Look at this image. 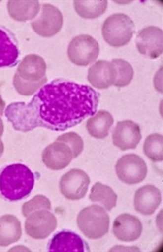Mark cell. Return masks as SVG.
Here are the masks:
<instances>
[{
	"instance_id": "10",
	"label": "cell",
	"mask_w": 163,
	"mask_h": 252,
	"mask_svg": "<svg viewBox=\"0 0 163 252\" xmlns=\"http://www.w3.org/2000/svg\"><path fill=\"white\" fill-rule=\"evenodd\" d=\"M136 47L144 57L157 59L163 53V31L158 27H145L138 32Z\"/></svg>"
},
{
	"instance_id": "1",
	"label": "cell",
	"mask_w": 163,
	"mask_h": 252,
	"mask_svg": "<svg viewBox=\"0 0 163 252\" xmlns=\"http://www.w3.org/2000/svg\"><path fill=\"white\" fill-rule=\"evenodd\" d=\"M100 94L90 85L66 79L44 84L29 103H12L5 116L15 130L27 132L37 127L65 131L97 113Z\"/></svg>"
},
{
	"instance_id": "5",
	"label": "cell",
	"mask_w": 163,
	"mask_h": 252,
	"mask_svg": "<svg viewBox=\"0 0 163 252\" xmlns=\"http://www.w3.org/2000/svg\"><path fill=\"white\" fill-rule=\"evenodd\" d=\"M99 43L90 35H78L72 39L67 47V57L77 66H89L99 56Z\"/></svg>"
},
{
	"instance_id": "15",
	"label": "cell",
	"mask_w": 163,
	"mask_h": 252,
	"mask_svg": "<svg viewBox=\"0 0 163 252\" xmlns=\"http://www.w3.org/2000/svg\"><path fill=\"white\" fill-rule=\"evenodd\" d=\"M162 202V194L159 189L151 184L138 189L134 196V208L143 216L154 214Z\"/></svg>"
},
{
	"instance_id": "16",
	"label": "cell",
	"mask_w": 163,
	"mask_h": 252,
	"mask_svg": "<svg viewBox=\"0 0 163 252\" xmlns=\"http://www.w3.org/2000/svg\"><path fill=\"white\" fill-rule=\"evenodd\" d=\"M49 251H90L89 244L72 230H61L50 240Z\"/></svg>"
},
{
	"instance_id": "27",
	"label": "cell",
	"mask_w": 163,
	"mask_h": 252,
	"mask_svg": "<svg viewBox=\"0 0 163 252\" xmlns=\"http://www.w3.org/2000/svg\"><path fill=\"white\" fill-rule=\"evenodd\" d=\"M40 209H52V204L50 200L44 195H36L32 200L26 202L22 205L21 212L23 217H29L32 212Z\"/></svg>"
},
{
	"instance_id": "2",
	"label": "cell",
	"mask_w": 163,
	"mask_h": 252,
	"mask_svg": "<svg viewBox=\"0 0 163 252\" xmlns=\"http://www.w3.org/2000/svg\"><path fill=\"white\" fill-rule=\"evenodd\" d=\"M35 175L27 165L15 163L0 169V198L17 202L32 192Z\"/></svg>"
},
{
	"instance_id": "4",
	"label": "cell",
	"mask_w": 163,
	"mask_h": 252,
	"mask_svg": "<svg viewBox=\"0 0 163 252\" xmlns=\"http://www.w3.org/2000/svg\"><path fill=\"white\" fill-rule=\"evenodd\" d=\"M135 34V23L128 15L118 13L111 15L103 22L102 36L104 41L113 47L127 45Z\"/></svg>"
},
{
	"instance_id": "24",
	"label": "cell",
	"mask_w": 163,
	"mask_h": 252,
	"mask_svg": "<svg viewBox=\"0 0 163 252\" xmlns=\"http://www.w3.org/2000/svg\"><path fill=\"white\" fill-rule=\"evenodd\" d=\"M145 156L153 162L163 160V137L160 133H152L147 136L143 144Z\"/></svg>"
},
{
	"instance_id": "25",
	"label": "cell",
	"mask_w": 163,
	"mask_h": 252,
	"mask_svg": "<svg viewBox=\"0 0 163 252\" xmlns=\"http://www.w3.org/2000/svg\"><path fill=\"white\" fill-rule=\"evenodd\" d=\"M116 68V88H124L129 85L134 78V68L130 63L123 59H113L111 61Z\"/></svg>"
},
{
	"instance_id": "8",
	"label": "cell",
	"mask_w": 163,
	"mask_h": 252,
	"mask_svg": "<svg viewBox=\"0 0 163 252\" xmlns=\"http://www.w3.org/2000/svg\"><path fill=\"white\" fill-rule=\"evenodd\" d=\"M64 26V15L55 5L44 3L41 6V13L31 22V27L37 35L41 37H53L58 34Z\"/></svg>"
},
{
	"instance_id": "28",
	"label": "cell",
	"mask_w": 163,
	"mask_h": 252,
	"mask_svg": "<svg viewBox=\"0 0 163 252\" xmlns=\"http://www.w3.org/2000/svg\"><path fill=\"white\" fill-rule=\"evenodd\" d=\"M56 141L62 142V143L66 144L69 148H71L74 158L80 156V154L83 152L84 143H83L82 138L78 135V133L73 132V131L67 132V133H65V135H61L60 137H58Z\"/></svg>"
},
{
	"instance_id": "19",
	"label": "cell",
	"mask_w": 163,
	"mask_h": 252,
	"mask_svg": "<svg viewBox=\"0 0 163 252\" xmlns=\"http://www.w3.org/2000/svg\"><path fill=\"white\" fill-rule=\"evenodd\" d=\"M113 124L114 118L112 114L107 110H99L89 118L87 121V129L93 138L104 139L110 133Z\"/></svg>"
},
{
	"instance_id": "17",
	"label": "cell",
	"mask_w": 163,
	"mask_h": 252,
	"mask_svg": "<svg viewBox=\"0 0 163 252\" xmlns=\"http://www.w3.org/2000/svg\"><path fill=\"white\" fill-rule=\"evenodd\" d=\"M88 80L93 88L105 90L116 81V68L107 60H98L89 68Z\"/></svg>"
},
{
	"instance_id": "7",
	"label": "cell",
	"mask_w": 163,
	"mask_h": 252,
	"mask_svg": "<svg viewBox=\"0 0 163 252\" xmlns=\"http://www.w3.org/2000/svg\"><path fill=\"white\" fill-rule=\"evenodd\" d=\"M91 183L88 173L81 169H71L65 173L59 181L61 194L69 201L83 199Z\"/></svg>"
},
{
	"instance_id": "21",
	"label": "cell",
	"mask_w": 163,
	"mask_h": 252,
	"mask_svg": "<svg viewBox=\"0 0 163 252\" xmlns=\"http://www.w3.org/2000/svg\"><path fill=\"white\" fill-rule=\"evenodd\" d=\"M6 6L10 17L20 22L34 19L41 9L39 1H7Z\"/></svg>"
},
{
	"instance_id": "12",
	"label": "cell",
	"mask_w": 163,
	"mask_h": 252,
	"mask_svg": "<svg viewBox=\"0 0 163 252\" xmlns=\"http://www.w3.org/2000/svg\"><path fill=\"white\" fill-rule=\"evenodd\" d=\"M74 159L72 149L62 142L55 141L44 148L42 162L52 170H61L67 167Z\"/></svg>"
},
{
	"instance_id": "18",
	"label": "cell",
	"mask_w": 163,
	"mask_h": 252,
	"mask_svg": "<svg viewBox=\"0 0 163 252\" xmlns=\"http://www.w3.org/2000/svg\"><path fill=\"white\" fill-rule=\"evenodd\" d=\"M16 74L25 81L38 82L46 77V63L39 55H27L19 63Z\"/></svg>"
},
{
	"instance_id": "11",
	"label": "cell",
	"mask_w": 163,
	"mask_h": 252,
	"mask_svg": "<svg viewBox=\"0 0 163 252\" xmlns=\"http://www.w3.org/2000/svg\"><path fill=\"white\" fill-rule=\"evenodd\" d=\"M113 143L121 151L134 149L141 141L140 126L131 120L120 121L113 130Z\"/></svg>"
},
{
	"instance_id": "23",
	"label": "cell",
	"mask_w": 163,
	"mask_h": 252,
	"mask_svg": "<svg viewBox=\"0 0 163 252\" xmlns=\"http://www.w3.org/2000/svg\"><path fill=\"white\" fill-rule=\"evenodd\" d=\"M108 2L102 1H74L76 13L84 19H95L103 15L107 9Z\"/></svg>"
},
{
	"instance_id": "3",
	"label": "cell",
	"mask_w": 163,
	"mask_h": 252,
	"mask_svg": "<svg viewBox=\"0 0 163 252\" xmlns=\"http://www.w3.org/2000/svg\"><path fill=\"white\" fill-rule=\"evenodd\" d=\"M77 226L91 240L101 239L110 231V216L99 205L83 208L77 217Z\"/></svg>"
},
{
	"instance_id": "22",
	"label": "cell",
	"mask_w": 163,
	"mask_h": 252,
	"mask_svg": "<svg viewBox=\"0 0 163 252\" xmlns=\"http://www.w3.org/2000/svg\"><path fill=\"white\" fill-rule=\"evenodd\" d=\"M117 193L105 184L100 182L93 185L90 193V201L93 203L101 204L106 211H111L117 205Z\"/></svg>"
},
{
	"instance_id": "30",
	"label": "cell",
	"mask_w": 163,
	"mask_h": 252,
	"mask_svg": "<svg viewBox=\"0 0 163 252\" xmlns=\"http://www.w3.org/2000/svg\"><path fill=\"white\" fill-rule=\"evenodd\" d=\"M3 153H4V145H3V142L1 140V137H0V158L2 157Z\"/></svg>"
},
{
	"instance_id": "9",
	"label": "cell",
	"mask_w": 163,
	"mask_h": 252,
	"mask_svg": "<svg viewBox=\"0 0 163 252\" xmlns=\"http://www.w3.org/2000/svg\"><path fill=\"white\" fill-rule=\"evenodd\" d=\"M57 228V219L48 209L34 211L27 217L25 230L30 238L35 240L46 239Z\"/></svg>"
},
{
	"instance_id": "13",
	"label": "cell",
	"mask_w": 163,
	"mask_h": 252,
	"mask_svg": "<svg viewBox=\"0 0 163 252\" xmlns=\"http://www.w3.org/2000/svg\"><path fill=\"white\" fill-rule=\"evenodd\" d=\"M113 233L119 241L134 242L140 238L142 233V223L133 215L122 214L114 220Z\"/></svg>"
},
{
	"instance_id": "6",
	"label": "cell",
	"mask_w": 163,
	"mask_h": 252,
	"mask_svg": "<svg viewBox=\"0 0 163 252\" xmlns=\"http://www.w3.org/2000/svg\"><path fill=\"white\" fill-rule=\"evenodd\" d=\"M115 170L121 182L128 185H135L142 182L147 175L146 163L141 157L135 154L121 157L116 163Z\"/></svg>"
},
{
	"instance_id": "14",
	"label": "cell",
	"mask_w": 163,
	"mask_h": 252,
	"mask_svg": "<svg viewBox=\"0 0 163 252\" xmlns=\"http://www.w3.org/2000/svg\"><path fill=\"white\" fill-rule=\"evenodd\" d=\"M20 55L19 44L13 32L0 26V68L17 64Z\"/></svg>"
},
{
	"instance_id": "26",
	"label": "cell",
	"mask_w": 163,
	"mask_h": 252,
	"mask_svg": "<svg viewBox=\"0 0 163 252\" xmlns=\"http://www.w3.org/2000/svg\"><path fill=\"white\" fill-rule=\"evenodd\" d=\"M46 82H48V78L46 77L38 82H28L22 80L16 73H15V76L13 78L14 89L21 96H33L44 84H46Z\"/></svg>"
},
{
	"instance_id": "31",
	"label": "cell",
	"mask_w": 163,
	"mask_h": 252,
	"mask_svg": "<svg viewBox=\"0 0 163 252\" xmlns=\"http://www.w3.org/2000/svg\"><path fill=\"white\" fill-rule=\"evenodd\" d=\"M3 131H4V125H3V121L1 118H0V137L3 135Z\"/></svg>"
},
{
	"instance_id": "20",
	"label": "cell",
	"mask_w": 163,
	"mask_h": 252,
	"mask_svg": "<svg viewBox=\"0 0 163 252\" xmlns=\"http://www.w3.org/2000/svg\"><path fill=\"white\" fill-rule=\"evenodd\" d=\"M21 238V223L17 217L4 215L0 217V247H7Z\"/></svg>"
},
{
	"instance_id": "29",
	"label": "cell",
	"mask_w": 163,
	"mask_h": 252,
	"mask_svg": "<svg viewBox=\"0 0 163 252\" xmlns=\"http://www.w3.org/2000/svg\"><path fill=\"white\" fill-rule=\"evenodd\" d=\"M4 109H5V102L3 101L2 97L0 96V117L4 114Z\"/></svg>"
}]
</instances>
